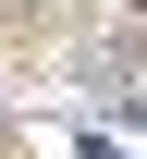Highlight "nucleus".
<instances>
[{
	"mask_svg": "<svg viewBox=\"0 0 147 159\" xmlns=\"http://www.w3.org/2000/svg\"><path fill=\"white\" fill-rule=\"evenodd\" d=\"M98 159H110V147H98Z\"/></svg>",
	"mask_w": 147,
	"mask_h": 159,
	"instance_id": "f257e3e1",
	"label": "nucleus"
}]
</instances>
